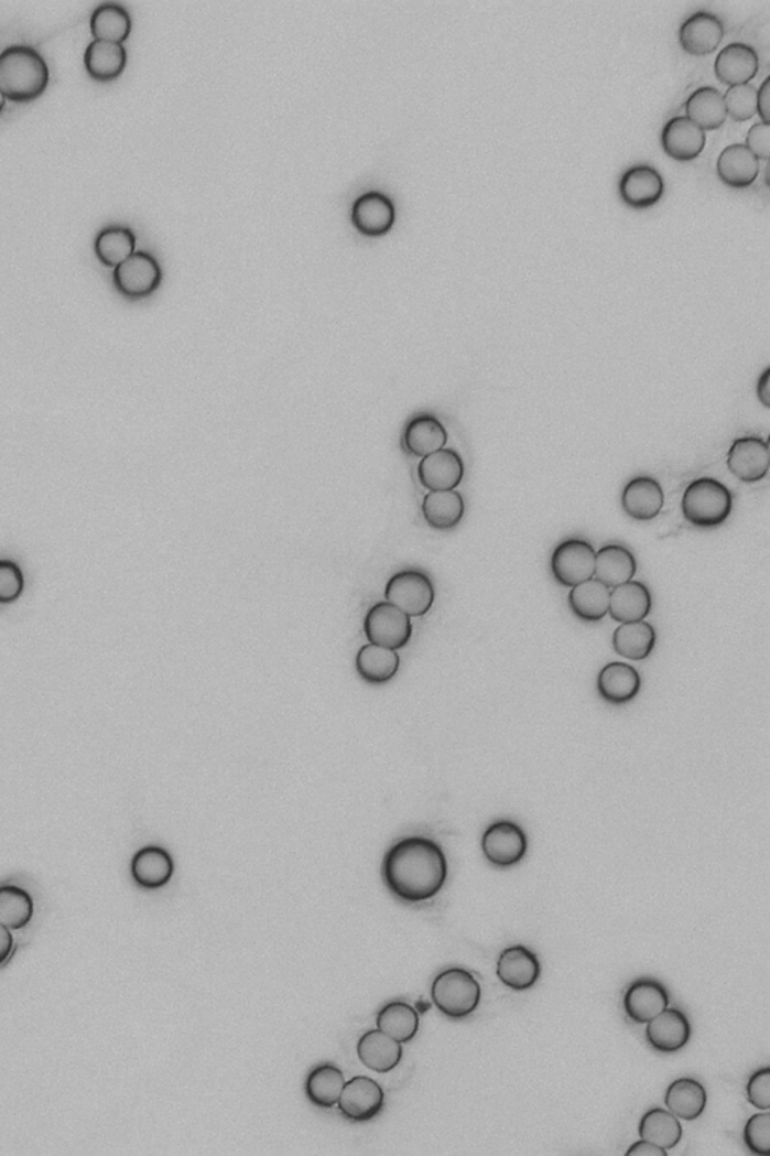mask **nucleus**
I'll list each match as a JSON object with an SVG mask.
<instances>
[{"instance_id":"nucleus-1","label":"nucleus","mask_w":770,"mask_h":1156,"mask_svg":"<svg viewBox=\"0 0 770 1156\" xmlns=\"http://www.w3.org/2000/svg\"><path fill=\"white\" fill-rule=\"evenodd\" d=\"M446 854L426 838H406L387 851L382 879L397 898L408 904L426 903L443 890L447 882Z\"/></svg>"},{"instance_id":"nucleus-2","label":"nucleus","mask_w":770,"mask_h":1156,"mask_svg":"<svg viewBox=\"0 0 770 1156\" xmlns=\"http://www.w3.org/2000/svg\"><path fill=\"white\" fill-rule=\"evenodd\" d=\"M48 80V65L35 48L10 45L0 53V90L11 100L26 101L41 96Z\"/></svg>"},{"instance_id":"nucleus-3","label":"nucleus","mask_w":770,"mask_h":1156,"mask_svg":"<svg viewBox=\"0 0 770 1156\" xmlns=\"http://www.w3.org/2000/svg\"><path fill=\"white\" fill-rule=\"evenodd\" d=\"M681 506L683 518L695 528H718L731 516L733 495L718 479L698 477L687 485Z\"/></svg>"},{"instance_id":"nucleus-4","label":"nucleus","mask_w":770,"mask_h":1156,"mask_svg":"<svg viewBox=\"0 0 770 1156\" xmlns=\"http://www.w3.org/2000/svg\"><path fill=\"white\" fill-rule=\"evenodd\" d=\"M431 997L436 1009L448 1018H467L480 1005V983L467 970L448 969L435 977Z\"/></svg>"},{"instance_id":"nucleus-5","label":"nucleus","mask_w":770,"mask_h":1156,"mask_svg":"<svg viewBox=\"0 0 770 1156\" xmlns=\"http://www.w3.org/2000/svg\"><path fill=\"white\" fill-rule=\"evenodd\" d=\"M386 599L410 618H420L434 606V584L422 571H402L387 582Z\"/></svg>"},{"instance_id":"nucleus-6","label":"nucleus","mask_w":770,"mask_h":1156,"mask_svg":"<svg viewBox=\"0 0 770 1156\" xmlns=\"http://www.w3.org/2000/svg\"><path fill=\"white\" fill-rule=\"evenodd\" d=\"M596 551L586 539L570 538L560 542L551 557V573L564 587H574L595 579Z\"/></svg>"},{"instance_id":"nucleus-7","label":"nucleus","mask_w":770,"mask_h":1156,"mask_svg":"<svg viewBox=\"0 0 770 1156\" xmlns=\"http://www.w3.org/2000/svg\"><path fill=\"white\" fill-rule=\"evenodd\" d=\"M481 851L492 866L506 869V867L517 866L524 860L529 851V839L517 822L497 821L485 830L484 838H481Z\"/></svg>"},{"instance_id":"nucleus-8","label":"nucleus","mask_w":770,"mask_h":1156,"mask_svg":"<svg viewBox=\"0 0 770 1156\" xmlns=\"http://www.w3.org/2000/svg\"><path fill=\"white\" fill-rule=\"evenodd\" d=\"M365 635L369 644L382 646V648H405L413 637V624L410 616L390 603H377L369 608L365 618Z\"/></svg>"},{"instance_id":"nucleus-9","label":"nucleus","mask_w":770,"mask_h":1156,"mask_svg":"<svg viewBox=\"0 0 770 1156\" xmlns=\"http://www.w3.org/2000/svg\"><path fill=\"white\" fill-rule=\"evenodd\" d=\"M163 273L159 261L151 253L134 252L126 261L115 267L113 283L121 294L129 299H143L162 283Z\"/></svg>"},{"instance_id":"nucleus-10","label":"nucleus","mask_w":770,"mask_h":1156,"mask_svg":"<svg viewBox=\"0 0 770 1156\" xmlns=\"http://www.w3.org/2000/svg\"><path fill=\"white\" fill-rule=\"evenodd\" d=\"M665 192L664 176L650 164H633L626 169L619 180V195L623 204L633 209H646L657 205Z\"/></svg>"},{"instance_id":"nucleus-11","label":"nucleus","mask_w":770,"mask_h":1156,"mask_svg":"<svg viewBox=\"0 0 770 1156\" xmlns=\"http://www.w3.org/2000/svg\"><path fill=\"white\" fill-rule=\"evenodd\" d=\"M769 443L757 435L736 439L727 454V467L740 483L756 484L768 476Z\"/></svg>"},{"instance_id":"nucleus-12","label":"nucleus","mask_w":770,"mask_h":1156,"mask_svg":"<svg viewBox=\"0 0 770 1156\" xmlns=\"http://www.w3.org/2000/svg\"><path fill=\"white\" fill-rule=\"evenodd\" d=\"M337 1105L348 1121H372L384 1106V1090L372 1078L356 1077L345 1083Z\"/></svg>"},{"instance_id":"nucleus-13","label":"nucleus","mask_w":770,"mask_h":1156,"mask_svg":"<svg viewBox=\"0 0 770 1156\" xmlns=\"http://www.w3.org/2000/svg\"><path fill=\"white\" fill-rule=\"evenodd\" d=\"M726 34L723 20L715 12L699 10L691 14L679 29V43L690 55L706 56L719 47Z\"/></svg>"},{"instance_id":"nucleus-14","label":"nucleus","mask_w":770,"mask_h":1156,"mask_svg":"<svg viewBox=\"0 0 770 1156\" xmlns=\"http://www.w3.org/2000/svg\"><path fill=\"white\" fill-rule=\"evenodd\" d=\"M465 475L464 461L453 450L436 451L423 456L417 466L420 484L430 491H451L463 483Z\"/></svg>"},{"instance_id":"nucleus-15","label":"nucleus","mask_w":770,"mask_h":1156,"mask_svg":"<svg viewBox=\"0 0 770 1156\" xmlns=\"http://www.w3.org/2000/svg\"><path fill=\"white\" fill-rule=\"evenodd\" d=\"M661 147L675 162H693L706 147V131L686 117H674L661 130Z\"/></svg>"},{"instance_id":"nucleus-16","label":"nucleus","mask_w":770,"mask_h":1156,"mask_svg":"<svg viewBox=\"0 0 770 1156\" xmlns=\"http://www.w3.org/2000/svg\"><path fill=\"white\" fill-rule=\"evenodd\" d=\"M760 68L756 48L747 43L727 44L715 57L714 73L720 84L730 86L749 84Z\"/></svg>"},{"instance_id":"nucleus-17","label":"nucleus","mask_w":770,"mask_h":1156,"mask_svg":"<svg viewBox=\"0 0 770 1156\" xmlns=\"http://www.w3.org/2000/svg\"><path fill=\"white\" fill-rule=\"evenodd\" d=\"M662 485L652 476H637L621 491V509L636 521H650L664 509Z\"/></svg>"},{"instance_id":"nucleus-18","label":"nucleus","mask_w":770,"mask_h":1156,"mask_svg":"<svg viewBox=\"0 0 770 1156\" xmlns=\"http://www.w3.org/2000/svg\"><path fill=\"white\" fill-rule=\"evenodd\" d=\"M541 971L536 953L525 946H512L502 950L497 961V977L502 985L513 991L533 988L541 977Z\"/></svg>"},{"instance_id":"nucleus-19","label":"nucleus","mask_w":770,"mask_h":1156,"mask_svg":"<svg viewBox=\"0 0 770 1156\" xmlns=\"http://www.w3.org/2000/svg\"><path fill=\"white\" fill-rule=\"evenodd\" d=\"M351 217L358 233L380 237L393 228L397 212L393 201L384 193L368 192L354 203Z\"/></svg>"},{"instance_id":"nucleus-20","label":"nucleus","mask_w":770,"mask_h":1156,"mask_svg":"<svg viewBox=\"0 0 770 1156\" xmlns=\"http://www.w3.org/2000/svg\"><path fill=\"white\" fill-rule=\"evenodd\" d=\"M646 1039L659 1052L681 1051L691 1039L690 1019L681 1009L666 1007L648 1023Z\"/></svg>"},{"instance_id":"nucleus-21","label":"nucleus","mask_w":770,"mask_h":1156,"mask_svg":"<svg viewBox=\"0 0 770 1156\" xmlns=\"http://www.w3.org/2000/svg\"><path fill=\"white\" fill-rule=\"evenodd\" d=\"M641 691V674L628 662H608L597 674V693L611 705L632 702Z\"/></svg>"},{"instance_id":"nucleus-22","label":"nucleus","mask_w":770,"mask_h":1156,"mask_svg":"<svg viewBox=\"0 0 770 1156\" xmlns=\"http://www.w3.org/2000/svg\"><path fill=\"white\" fill-rule=\"evenodd\" d=\"M669 1005L670 997L665 986L652 979L633 982L623 998L626 1015L636 1024H648Z\"/></svg>"},{"instance_id":"nucleus-23","label":"nucleus","mask_w":770,"mask_h":1156,"mask_svg":"<svg viewBox=\"0 0 770 1156\" xmlns=\"http://www.w3.org/2000/svg\"><path fill=\"white\" fill-rule=\"evenodd\" d=\"M716 174L720 183L731 188H747L760 174V160L745 147V143H731L720 151L716 160Z\"/></svg>"},{"instance_id":"nucleus-24","label":"nucleus","mask_w":770,"mask_h":1156,"mask_svg":"<svg viewBox=\"0 0 770 1156\" xmlns=\"http://www.w3.org/2000/svg\"><path fill=\"white\" fill-rule=\"evenodd\" d=\"M653 598L644 583L631 582L612 587L608 615L619 624L640 623L652 612Z\"/></svg>"},{"instance_id":"nucleus-25","label":"nucleus","mask_w":770,"mask_h":1156,"mask_svg":"<svg viewBox=\"0 0 770 1156\" xmlns=\"http://www.w3.org/2000/svg\"><path fill=\"white\" fill-rule=\"evenodd\" d=\"M175 865L171 854L162 846H145L131 860V876L139 887L156 890L171 882Z\"/></svg>"},{"instance_id":"nucleus-26","label":"nucleus","mask_w":770,"mask_h":1156,"mask_svg":"<svg viewBox=\"0 0 770 1156\" xmlns=\"http://www.w3.org/2000/svg\"><path fill=\"white\" fill-rule=\"evenodd\" d=\"M448 440L446 428L431 414L415 415L403 431V450L408 454L423 458L444 450Z\"/></svg>"},{"instance_id":"nucleus-27","label":"nucleus","mask_w":770,"mask_h":1156,"mask_svg":"<svg viewBox=\"0 0 770 1156\" xmlns=\"http://www.w3.org/2000/svg\"><path fill=\"white\" fill-rule=\"evenodd\" d=\"M357 1056L370 1071L387 1073L401 1063L402 1044L391 1039L381 1030H370L357 1044Z\"/></svg>"},{"instance_id":"nucleus-28","label":"nucleus","mask_w":770,"mask_h":1156,"mask_svg":"<svg viewBox=\"0 0 770 1156\" xmlns=\"http://www.w3.org/2000/svg\"><path fill=\"white\" fill-rule=\"evenodd\" d=\"M637 568L636 557L625 545L608 544L596 551L595 579L609 590L631 582L636 577Z\"/></svg>"},{"instance_id":"nucleus-29","label":"nucleus","mask_w":770,"mask_h":1156,"mask_svg":"<svg viewBox=\"0 0 770 1156\" xmlns=\"http://www.w3.org/2000/svg\"><path fill=\"white\" fill-rule=\"evenodd\" d=\"M685 114L687 119L704 131L720 129L727 121L723 93L715 86H699L686 98Z\"/></svg>"},{"instance_id":"nucleus-30","label":"nucleus","mask_w":770,"mask_h":1156,"mask_svg":"<svg viewBox=\"0 0 770 1156\" xmlns=\"http://www.w3.org/2000/svg\"><path fill=\"white\" fill-rule=\"evenodd\" d=\"M401 668V657L394 649L369 644L361 646L356 657V670L361 680L368 684H386L397 677Z\"/></svg>"},{"instance_id":"nucleus-31","label":"nucleus","mask_w":770,"mask_h":1156,"mask_svg":"<svg viewBox=\"0 0 770 1156\" xmlns=\"http://www.w3.org/2000/svg\"><path fill=\"white\" fill-rule=\"evenodd\" d=\"M707 1092L694 1078H679L665 1092V1106L681 1121L693 1122L706 1110Z\"/></svg>"},{"instance_id":"nucleus-32","label":"nucleus","mask_w":770,"mask_h":1156,"mask_svg":"<svg viewBox=\"0 0 770 1156\" xmlns=\"http://www.w3.org/2000/svg\"><path fill=\"white\" fill-rule=\"evenodd\" d=\"M609 594L611 590L608 586L592 579L571 587L567 603L576 618L584 623H599L608 615Z\"/></svg>"},{"instance_id":"nucleus-33","label":"nucleus","mask_w":770,"mask_h":1156,"mask_svg":"<svg viewBox=\"0 0 770 1156\" xmlns=\"http://www.w3.org/2000/svg\"><path fill=\"white\" fill-rule=\"evenodd\" d=\"M422 512L424 521L432 529L446 532V530L455 529L463 521L465 514L464 497L456 489H451V491H430L424 496Z\"/></svg>"},{"instance_id":"nucleus-34","label":"nucleus","mask_w":770,"mask_h":1156,"mask_svg":"<svg viewBox=\"0 0 770 1156\" xmlns=\"http://www.w3.org/2000/svg\"><path fill=\"white\" fill-rule=\"evenodd\" d=\"M654 645H657V631L653 625L646 620L620 624L612 635V648L626 660H648L652 656Z\"/></svg>"},{"instance_id":"nucleus-35","label":"nucleus","mask_w":770,"mask_h":1156,"mask_svg":"<svg viewBox=\"0 0 770 1156\" xmlns=\"http://www.w3.org/2000/svg\"><path fill=\"white\" fill-rule=\"evenodd\" d=\"M127 64L126 47L110 41L94 40L86 47V72L97 80H112L123 72Z\"/></svg>"},{"instance_id":"nucleus-36","label":"nucleus","mask_w":770,"mask_h":1156,"mask_svg":"<svg viewBox=\"0 0 770 1156\" xmlns=\"http://www.w3.org/2000/svg\"><path fill=\"white\" fill-rule=\"evenodd\" d=\"M638 1133H640L641 1139L653 1143V1145L662 1147V1149L670 1150L681 1143L683 1126L681 1119L675 1117L669 1110L658 1109L657 1106V1109L649 1110L641 1117Z\"/></svg>"},{"instance_id":"nucleus-37","label":"nucleus","mask_w":770,"mask_h":1156,"mask_svg":"<svg viewBox=\"0 0 770 1156\" xmlns=\"http://www.w3.org/2000/svg\"><path fill=\"white\" fill-rule=\"evenodd\" d=\"M345 1083L347 1081H345L344 1072L327 1063L321 1065L308 1073L304 1090L313 1105L328 1110L339 1102Z\"/></svg>"},{"instance_id":"nucleus-38","label":"nucleus","mask_w":770,"mask_h":1156,"mask_svg":"<svg viewBox=\"0 0 770 1156\" xmlns=\"http://www.w3.org/2000/svg\"><path fill=\"white\" fill-rule=\"evenodd\" d=\"M378 1030L391 1039L405 1044L417 1036L420 1019L417 1011L405 1002H391L377 1016Z\"/></svg>"},{"instance_id":"nucleus-39","label":"nucleus","mask_w":770,"mask_h":1156,"mask_svg":"<svg viewBox=\"0 0 770 1156\" xmlns=\"http://www.w3.org/2000/svg\"><path fill=\"white\" fill-rule=\"evenodd\" d=\"M90 31L96 40L122 44L131 32L129 11L119 3H101L90 15Z\"/></svg>"},{"instance_id":"nucleus-40","label":"nucleus","mask_w":770,"mask_h":1156,"mask_svg":"<svg viewBox=\"0 0 770 1156\" xmlns=\"http://www.w3.org/2000/svg\"><path fill=\"white\" fill-rule=\"evenodd\" d=\"M94 248L102 264L117 267L135 252V236L129 226H107L98 234Z\"/></svg>"},{"instance_id":"nucleus-41","label":"nucleus","mask_w":770,"mask_h":1156,"mask_svg":"<svg viewBox=\"0 0 770 1156\" xmlns=\"http://www.w3.org/2000/svg\"><path fill=\"white\" fill-rule=\"evenodd\" d=\"M34 916V900L23 888L15 886L0 887V925L19 931L28 927Z\"/></svg>"},{"instance_id":"nucleus-42","label":"nucleus","mask_w":770,"mask_h":1156,"mask_svg":"<svg viewBox=\"0 0 770 1156\" xmlns=\"http://www.w3.org/2000/svg\"><path fill=\"white\" fill-rule=\"evenodd\" d=\"M727 117L733 121H749L757 115V88L751 84L730 86L723 94Z\"/></svg>"},{"instance_id":"nucleus-43","label":"nucleus","mask_w":770,"mask_h":1156,"mask_svg":"<svg viewBox=\"0 0 770 1156\" xmlns=\"http://www.w3.org/2000/svg\"><path fill=\"white\" fill-rule=\"evenodd\" d=\"M745 1145L753 1155L770 1156V1113L749 1117L744 1128Z\"/></svg>"},{"instance_id":"nucleus-44","label":"nucleus","mask_w":770,"mask_h":1156,"mask_svg":"<svg viewBox=\"0 0 770 1156\" xmlns=\"http://www.w3.org/2000/svg\"><path fill=\"white\" fill-rule=\"evenodd\" d=\"M24 577L18 563L0 561V604H11L22 596Z\"/></svg>"},{"instance_id":"nucleus-45","label":"nucleus","mask_w":770,"mask_h":1156,"mask_svg":"<svg viewBox=\"0 0 770 1156\" xmlns=\"http://www.w3.org/2000/svg\"><path fill=\"white\" fill-rule=\"evenodd\" d=\"M747 1100L749 1104L769 1112L770 1109V1068L759 1069L749 1077L747 1084Z\"/></svg>"},{"instance_id":"nucleus-46","label":"nucleus","mask_w":770,"mask_h":1156,"mask_svg":"<svg viewBox=\"0 0 770 1156\" xmlns=\"http://www.w3.org/2000/svg\"><path fill=\"white\" fill-rule=\"evenodd\" d=\"M770 127L766 122H756L748 130L745 147L759 160L768 162L770 155Z\"/></svg>"},{"instance_id":"nucleus-47","label":"nucleus","mask_w":770,"mask_h":1156,"mask_svg":"<svg viewBox=\"0 0 770 1156\" xmlns=\"http://www.w3.org/2000/svg\"><path fill=\"white\" fill-rule=\"evenodd\" d=\"M769 86L770 77H766L761 82L760 88L757 89V114L761 118V122L769 125Z\"/></svg>"},{"instance_id":"nucleus-48","label":"nucleus","mask_w":770,"mask_h":1156,"mask_svg":"<svg viewBox=\"0 0 770 1156\" xmlns=\"http://www.w3.org/2000/svg\"><path fill=\"white\" fill-rule=\"evenodd\" d=\"M626 1155L666 1156L669 1155V1150L662 1149V1147L653 1145V1143L646 1142V1139H640V1142L633 1143V1145L626 1150Z\"/></svg>"},{"instance_id":"nucleus-49","label":"nucleus","mask_w":770,"mask_h":1156,"mask_svg":"<svg viewBox=\"0 0 770 1156\" xmlns=\"http://www.w3.org/2000/svg\"><path fill=\"white\" fill-rule=\"evenodd\" d=\"M757 398L764 409H770V368H766L757 381Z\"/></svg>"},{"instance_id":"nucleus-50","label":"nucleus","mask_w":770,"mask_h":1156,"mask_svg":"<svg viewBox=\"0 0 770 1156\" xmlns=\"http://www.w3.org/2000/svg\"><path fill=\"white\" fill-rule=\"evenodd\" d=\"M12 946H14V938H12L10 929L0 925V964H3L10 958Z\"/></svg>"},{"instance_id":"nucleus-51","label":"nucleus","mask_w":770,"mask_h":1156,"mask_svg":"<svg viewBox=\"0 0 770 1156\" xmlns=\"http://www.w3.org/2000/svg\"><path fill=\"white\" fill-rule=\"evenodd\" d=\"M6 94H3L2 90H0V112H2L3 107H6Z\"/></svg>"}]
</instances>
